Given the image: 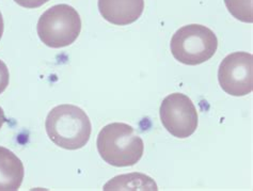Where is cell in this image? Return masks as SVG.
I'll use <instances>...</instances> for the list:
<instances>
[{"mask_svg":"<svg viewBox=\"0 0 253 191\" xmlns=\"http://www.w3.org/2000/svg\"><path fill=\"white\" fill-rule=\"evenodd\" d=\"M159 114L164 127L178 139L190 137L198 128L197 108L190 98L183 93H172L164 98Z\"/></svg>","mask_w":253,"mask_h":191,"instance_id":"5","label":"cell"},{"mask_svg":"<svg viewBox=\"0 0 253 191\" xmlns=\"http://www.w3.org/2000/svg\"><path fill=\"white\" fill-rule=\"evenodd\" d=\"M172 56L186 65L202 64L216 54L218 38L210 28L191 24L179 28L170 43Z\"/></svg>","mask_w":253,"mask_h":191,"instance_id":"4","label":"cell"},{"mask_svg":"<svg viewBox=\"0 0 253 191\" xmlns=\"http://www.w3.org/2000/svg\"><path fill=\"white\" fill-rule=\"evenodd\" d=\"M37 31L40 39L48 47H66L81 35L82 18L73 6L56 4L39 18Z\"/></svg>","mask_w":253,"mask_h":191,"instance_id":"3","label":"cell"},{"mask_svg":"<svg viewBox=\"0 0 253 191\" xmlns=\"http://www.w3.org/2000/svg\"><path fill=\"white\" fill-rule=\"evenodd\" d=\"M49 139L64 150H79L89 142L92 124L84 111L75 105L64 104L52 108L45 121Z\"/></svg>","mask_w":253,"mask_h":191,"instance_id":"1","label":"cell"},{"mask_svg":"<svg viewBox=\"0 0 253 191\" xmlns=\"http://www.w3.org/2000/svg\"><path fill=\"white\" fill-rule=\"evenodd\" d=\"M96 147L103 160L118 168L135 166L144 152L143 140L125 123L106 125L97 136Z\"/></svg>","mask_w":253,"mask_h":191,"instance_id":"2","label":"cell"},{"mask_svg":"<svg viewBox=\"0 0 253 191\" xmlns=\"http://www.w3.org/2000/svg\"><path fill=\"white\" fill-rule=\"evenodd\" d=\"M10 81V73L6 64L0 60V94L3 93L5 89L8 88Z\"/></svg>","mask_w":253,"mask_h":191,"instance_id":"10","label":"cell"},{"mask_svg":"<svg viewBox=\"0 0 253 191\" xmlns=\"http://www.w3.org/2000/svg\"><path fill=\"white\" fill-rule=\"evenodd\" d=\"M218 81L232 96H245L253 90V56L237 51L226 56L218 69Z\"/></svg>","mask_w":253,"mask_h":191,"instance_id":"6","label":"cell"},{"mask_svg":"<svg viewBox=\"0 0 253 191\" xmlns=\"http://www.w3.org/2000/svg\"><path fill=\"white\" fill-rule=\"evenodd\" d=\"M14 1L26 9H36L48 2L49 0H14Z\"/></svg>","mask_w":253,"mask_h":191,"instance_id":"11","label":"cell"},{"mask_svg":"<svg viewBox=\"0 0 253 191\" xmlns=\"http://www.w3.org/2000/svg\"><path fill=\"white\" fill-rule=\"evenodd\" d=\"M24 176L22 160L10 150L0 147V191H17Z\"/></svg>","mask_w":253,"mask_h":191,"instance_id":"8","label":"cell"},{"mask_svg":"<svg viewBox=\"0 0 253 191\" xmlns=\"http://www.w3.org/2000/svg\"><path fill=\"white\" fill-rule=\"evenodd\" d=\"M226 9L238 21L253 23V0H224Z\"/></svg>","mask_w":253,"mask_h":191,"instance_id":"9","label":"cell"},{"mask_svg":"<svg viewBox=\"0 0 253 191\" xmlns=\"http://www.w3.org/2000/svg\"><path fill=\"white\" fill-rule=\"evenodd\" d=\"M3 30H4V23H3V18H2L1 12H0V39H1V38H2Z\"/></svg>","mask_w":253,"mask_h":191,"instance_id":"13","label":"cell"},{"mask_svg":"<svg viewBox=\"0 0 253 191\" xmlns=\"http://www.w3.org/2000/svg\"><path fill=\"white\" fill-rule=\"evenodd\" d=\"M97 5L105 21L117 26H126L140 18L144 0H98Z\"/></svg>","mask_w":253,"mask_h":191,"instance_id":"7","label":"cell"},{"mask_svg":"<svg viewBox=\"0 0 253 191\" xmlns=\"http://www.w3.org/2000/svg\"><path fill=\"white\" fill-rule=\"evenodd\" d=\"M6 122V118H5V115H4V111L3 109L0 107V129H1L2 125Z\"/></svg>","mask_w":253,"mask_h":191,"instance_id":"12","label":"cell"}]
</instances>
